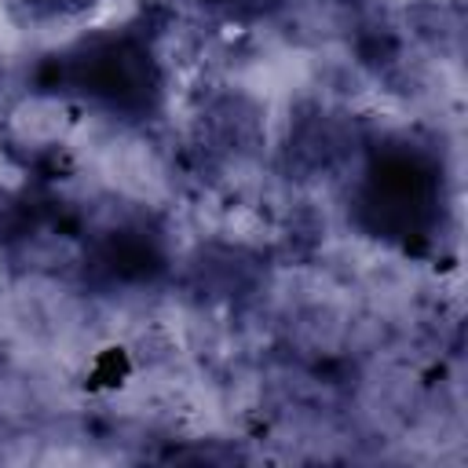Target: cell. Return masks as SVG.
Returning a JSON list of instances; mask_svg holds the SVG:
<instances>
[{"mask_svg":"<svg viewBox=\"0 0 468 468\" xmlns=\"http://www.w3.org/2000/svg\"><path fill=\"white\" fill-rule=\"evenodd\" d=\"M358 208L369 230L391 241L428 238L439 219V176L413 150L380 154L362 183Z\"/></svg>","mask_w":468,"mask_h":468,"instance_id":"1","label":"cell"},{"mask_svg":"<svg viewBox=\"0 0 468 468\" xmlns=\"http://www.w3.org/2000/svg\"><path fill=\"white\" fill-rule=\"evenodd\" d=\"M69 73L88 99L117 113H146L161 84L150 51L132 37H102L84 44L73 55Z\"/></svg>","mask_w":468,"mask_h":468,"instance_id":"2","label":"cell"},{"mask_svg":"<svg viewBox=\"0 0 468 468\" xmlns=\"http://www.w3.org/2000/svg\"><path fill=\"white\" fill-rule=\"evenodd\" d=\"M102 263L110 274H121V278H143L150 267H154V252L146 241H135V238H113L102 252Z\"/></svg>","mask_w":468,"mask_h":468,"instance_id":"3","label":"cell"},{"mask_svg":"<svg viewBox=\"0 0 468 468\" xmlns=\"http://www.w3.org/2000/svg\"><path fill=\"white\" fill-rule=\"evenodd\" d=\"M201 4H208V7H256V4H263V0H201Z\"/></svg>","mask_w":468,"mask_h":468,"instance_id":"4","label":"cell"},{"mask_svg":"<svg viewBox=\"0 0 468 468\" xmlns=\"http://www.w3.org/2000/svg\"><path fill=\"white\" fill-rule=\"evenodd\" d=\"M33 4H40L48 11H66V7H77V4H88V0H33Z\"/></svg>","mask_w":468,"mask_h":468,"instance_id":"5","label":"cell"}]
</instances>
